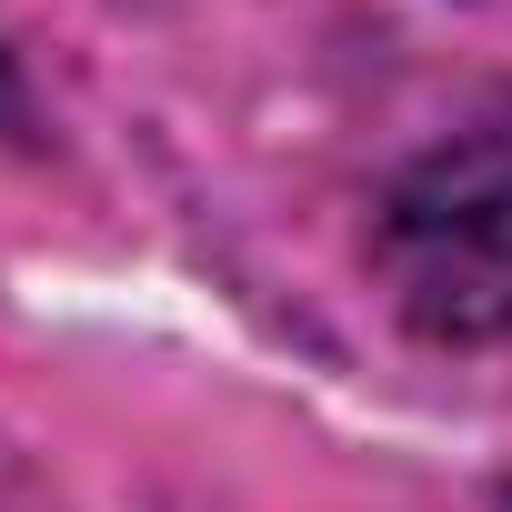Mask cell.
<instances>
[{"label": "cell", "mask_w": 512, "mask_h": 512, "mask_svg": "<svg viewBox=\"0 0 512 512\" xmlns=\"http://www.w3.org/2000/svg\"><path fill=\"white\" fill-rule=\"evenodd\" d=\"M492 512H512V482H502V492H492Z\"/></svg>", "instance_id": "obj_3"}, {"label": "cell", "mask_w": 512, "mask_h": 512, "mask_svg": "<svg viewBox=\"0 0 512 512\" xmlns=\"http://www.w3.org/2000/svg\"><path fill=\"white\" fill-rule=\"evenodd\" d=\"M372 272L422 342H512V121H472L392 171L372 211Z\"/></svg>", "instance_id": "obj_1"}, {"label": "cell", "mask_w": 512, "mask_h": 512, "mask_svg": "<svg viewBox=\"0 0 512 512\" xmlns=\"http://www.w3.org/2000/svg\"><path fill=\"white\" fill-rule=\"evenodd\" d=\"M41 131V111H31V81H21V61L0 51V141H31Z\"/></svg>", "instance_id": "obj_2"}]
</instances>
